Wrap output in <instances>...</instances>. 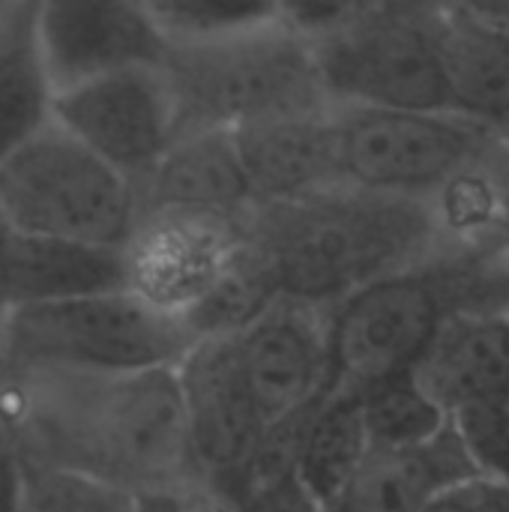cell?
I'll list each match as a JSON object with an SVG mask.
<instances>
[{
    "mask_svg": "<svg viewBox=\"0 0 509 512\" xmlns=\"http://www.w3.org/2000/svg\"><path fill=\"white\" fill-rule=\"evenodd\" d=\"M126 291L123 249L15 234L9 258L12 309Z\"/></svg>",
    "mask_w": 509,
    "mask_h": 512,
    "instance_id": "19",
    "label": "cell"
},
{
    "mask_svg": "<svg viewBox=\"0 0 509 512\" xmlns=\"http://www.w3.org/2000/svg\"><path fill=\"white\" fill-rule=\"evenodd\" d=\"M177 378L198 480L207 492L240 504L264 429L243 378L237 339L198 342L180 363Z\"/></svg>",
    "mask_w": 509,
    "mask_h": 512,
    "instance_id": "11",
    "label": "cell"
},
{
    "mask_svg": "<svg viewBox=\"0 0 509 512\" xmlns=\"http://www.w3.org/2000/svg\"><path fill=\"white\" fill-rule=\"evenodd\" d=\"M144 210H186L225 219H246L255 207L249 174L234 129L183 132L159 168L141 183Z\"/></svg>",
    "mask_w": 509,
    "mask_h": 512,
    "instance_id": "15",
    "label": "cell"
},
{
    "mask_svg": "<svg viewBox=\"0 0 509 512\" xmlns=\"http://www.w3.org/2000/svg\"><path fill=\"white\" fill-rule=\"evenodd\" d=\"M54 123L141 189L180 135V105L165 66H138L60 93Z\"/></svg>",
    "mask_w": 509,
    "mask_h": 512,
    "instance_id": "9",
    "label": "cell"
},
{
    "mask_svg": "<svg viewBox=\"0 0 509 512\" xmlns=\"http://www.w3.org/2000/svg\"><path fill=\"white\" fill-rule=\"evenodd\" d=\"M243 237V219L144 210L123 246L126 291L183 318L225 273Z\"/></svg>",
    "mask_w": 509,
    "mask_h": 512,
    "instance_id": "12",
    "label": "cell"
},
{
    "mask_svg": "<svg viewBox=\"0 0 509 512\" xmlns=\"http://www.w3.org/2000/svg\"><path fill=\"white\" fill-rule=\"evenodd\" d=\"M237 351L258 423L276 429L333 390V306L282 297Z\"/></svg>",
    "mask_w": 509,
    "mask_h": 512,
    "instance_id": "10",
    "label": "cell"
},
{
    "mask_svg": "<svg viewBox=\"0 0 509 512\" xmlns=\"http://www.w3.org/2000/svg\"><path fill=\"white\" fill-rule=\"evenodd\" d=\"M165 72L180 105V135L243 129L279 117L333 111L312 45L279 18L255 30L204 42L168 45ZM177 135V138H180Z\"/></svg>",
    "mask_w": 509,
    "mask_h": 512,
    "instance_id": "3",
    "label": "cell"
},
{
    "mask_svg": "<svg viewBox=\"0 0 509 512\" xmlns=\"http://www.w3.org/2000/svg\"><path fill=\"white\" fill-rule=\"evenodd\" d=\"M453 432L480 480L509 483V396L456 411Z\"/></svg>",
    "mask_w": 509,
    "mask_h": 512,
    "instance_id": "27",
    "label": "cell"
},
{
    "mask_svg": "<svg viewBox=\"0 0 509 512\" xmlns=\"http://www.w3.org/2000/svg\"><path fill=\"white\" fill-rule=\"evenodd\" d=\"M33 0H3L0 9V168L54 120Z\"/></svg>",
    "mask_w": 509,
    "mask_h": 512,
    "instance_id": "20",
    "label": "cell"
},
{
    "mask_svg": "<svg viewBox=\"0 0 509 512\" xmlns=\"http://www.w3.org/2000/svg\"><path fill=\"white\" fill-rule=\"evenodd\" d=\"M0 210L24 237L123 249L138 225L141 195L51 120L0 168Z\"/></svg>",
    "mask_w": 509,
    "mask_h": 512,
    "instance_id": "6",
    "label": "cell"
},
{
    "mask_svg": "<svg viewBox=\"0 0 509 512\" xmlns=\"http://www.w3.org/2000/svg\"><path fill=\"white\" fill-rule=\"evenodd\" d=\"M480 480L459 435L450 429L411 450H369L327 512H426L441 495Z\"/></svg>",
    "mask_w": 509,
    "mask_h": 512,
    "instance_id": "17",
    "label": "cell"
},
{
    "mask_svg": "<svg viewBox=\"0 0 509 512\" xmlns=\"http://www.w3.org/2000/svg\"><path fill=\"white\" fill-rule=\"evenodd\" d=\"M243 231L270 258L285 297L321 306L438 255L429 201L357 186L294 204H255Z\"/></svg>",
    "mask_w": 509,
    "mask_h": 512,
    "instance_id": "2",
    "label": "cell"
},
{
    "mask_svg": "<svg viewBox=\"0 0 509 512\" xmlns=\"http://www.w3.org/2000/svg\"><path fill=\"white\" fill-rule=\"evenodd\" d=\"M450 315L438 267L384 276L333 306V387L366 393L411 375Z\"/></svg>",
    "mask_w": 509,
    "mask_h": 512,
    "instance_id": "8",
    "label": "cell"
},
{
    "mask_svg": "<svg viewBox=\"0 0 509 512\" xmlns=\"http://www.w3.org/2000/svg\"><path fill=\"white\" fill-rule=\"evenodd\" d=\"M177 512H237V504L207 492V489H198V492H189L180 498V510Z\"/></svg>",
    "mask_w": 509,
    "mask_h": 512,
    "instance_id": "32",
    "label": "cell"
},
{
    "mask_svg": "<svg viewBox=\"0 0 509 512\" xmlns=\"http://www.w3.org/2000/svg\"><path fill=\"white\" fill-rule=\"evenodd\" d=\"M36 36L54 96L96 78L162 66L168 39L147 3H39Z\"/></svg>",
    "mask_w": 509,
    "mask_h": 512,
    "instance_id": "13",
    "label": "cell"
},
{
    "mask_svg": "<svg viewBox=\"0 0 509 512\" xmlns=\"http://www.w3.org/2000/svg\"><path fill=\"white\" fill-rule=\"evenodd\" d=\"M282 297L285 294L270 258L255 240L243 237L225 273L183 315V324L192 333L195 345L213 339H237L252 324H258Z\"/></svg>",
    "mask_w": 509,
    "mask_h": 512,
    "instance_id": "23",
    "label": "cell"
},
{
    "mask_svg": "<svg viewBox=\"0 0 509 512\" xmlns=\"http://www.w3.org/2000/svg\"><path fill=\"white\" fill-rule=\"evenodd\" d=\"M183 495H144L138 498L135 512H177Z\"/></svg>",
    "mask_w": 509,
    "mask_h": 512,
    "instance_id": "34",
    "label": "cell"
},
{
    "mask_svg": "<svg viewBox=\"0 0 509 512\" xmlns=\"http://www.w3.org/2000/svg\"><path fill=\"white\" fill-rule=\"evenodd\" d=\"M0 9H3V0H0Z\"/></svg>",
    "mask_w": 509,
    "mask_h": 512,
    "instance_id": "36",
    "label": "cell"
},
{
    "mask_svg": "<svg viewBox=\"0 0 509 512\" xmlns=\"http://www.w3.org/2000/svg\"><path fill=\"white\" fill-rule=\"evenodd\" d=\"M195 348L183 318L132 291L18 306L0 342V372L129 375L180 369Z\"/></svg>",
    "mask_w": 509,
    "mask_h": 512,
    "instance_id": "4",
    "label": "cell"
},
{
    "mask_svg": "<svg viewBox=\"0 0 509 512\" xmlns=\"http://www.w3.org/2000/svg\"><path fill=\"white\" fill-rule=\"evenodd\" d=\"M0 423L30 468L75 474L132 498L204 489L177 369L0 372Z\"/></svg>",
    "mask_w": 509,
    "mask_h": 512,
    "instance_id": "1",
    "label": "cell"
},
{
    "mask_svg": "<svg viewBox=\"0 0 509 512\" xmlns=\"http://www.w3.org/2000/svg\"><path fill=\"white\" fill-rule=\"evenodd\" d=\"M147 9L168 45L219 42L279 18V3L258 0H159Z\"/></svg>",
    "mask_w": 509,
    "mask_h": 512,
    "instance_id": "25",
    "label": "cell"
},
{
    "mask_svg": "<svg viewBox=\"0 0 509 512\" xmlns=\"http://www.w3.org/2000/svg\"><path fill=\"white\" fill-rule=\"evenodd\" d=\"M426 512H480V501H477V480L465 483L447 495H441Z\"/></svg>",
    "mask_w": 509,
    "mask_h": 512,
    "instance_id": "31",
    "label": "cell"
},
{
    "mask_svg": "<svg viewBox=\"0 0 509 512\" xmlns=\"http://www.w3.org/2000/svg\"><path fill=\"white\" fill-rule=\"evenodd\" d=\"M27 465V462H24ZM138 498L75 477L63 471H45L27 465L24 498L18 512H135Z\"/></svg>",
    "mask_w": 509,
    "mask_h": 512,
    "instance_id": "26",
    "label": "cell"
},
{
    "mask_svg": "<svg viewBox=\"0 0 509 512\" xmlns=\"http://www.w3.org/2000/svg\"><path fill=\"white\" fill-rule=\"evenodd\" d=\"M438 9L456 111L509 138V18L492 3H438Z\"/></svg>",
    "mask_w": 509,
    "mask_h": 512,
    "instance_id": "16",
    "label": "cell"
},
{
    "mask_svg": "<svg viewBox=\"0 0 509 512\" xmlns=\"http://www.w3.org/2000/svg\"><path fill=\"white\" fill-rule=\"evenodd\" d=\"M498 174H501V186H504V204H507V240H509V138L504 147L498 150Z\"/></svg>",
    "mask_w": 509,
    "mask_h": 512,
    "instance_id": "35",
    "label": "cell"
},
{
    "mask_svg": "<svg viewBox=\"0 0 509 512\" xmlns=\"http://www.w3.org/2000/svg\"><path fill=\"white\" fill-rule=\"evenodd\" d=\"M477 501L480 512H509V483L477 480Z\"/></svg>",
    "mask_w": 509,
    "mask_h": 512,
    "instance_id": "33",
    "label": "cell"
},
{
    "mask_svg": "<svg viewBox=\"0 0 509 512\" xmlns=\"http://www.w3.org/2000/svg\"><path fill=\"white\" fill-rule=\"evenodd\" d=\"M336 126L348 186L417 201H429L507 138L459 111L336 108Z\"/></svg>",
    "mask_w": 509,
    "mask_h": 512,
    "instance_id": "7",
    "label": "cell"
},
{
    "mask_svg": "<svg viewBox=\"0 0 509 512\" xmlns=\"http://www.w3.org/2000/svg\"><path fill=\"white\" fill-rule=\"evenodd\" d=\"M24 480H27V465L12 441L9 429L0 423V512L21 510L24 498Z\"/></svg>",
    "mask_w": 509,
    "mask_h": 512,
    "instance_id": "29",
    "label": "cell"
},
{
    "mask_svg": "<svg viewBox=\"0 0 509 512\" xmlns=\"http://www.w3.org/2000/svg\"><path fill=\"white\" fill-rule=\"evenodd\" d=\"M414 378L450 417L509 396V312L447 315Z\"/></svg>",
    "mask_w": 509,
    "mask_h": 512,
    "instance_id": "18",
    "label": "cell"
},
{
    "mask_svg": "<svg viewBox=\"0 0 509 512\" xmlns=\"http://www.w3.org/2000/svg\"><path fill=\"white\" fill-rule=\"evenodd\" d=\"M12 240L15 231L6 222L3 210H0V342H3V330L12 312V294H9V258H12Z\"/></svg>",
    "mask_w": 509,
    "mask_h": 512,
    "instance_id": "30",
    "label": "cell"
},
{
    "mask_svg": "<svg viewBox=\"0 0 509 512\" xmlns=\"http://www.w3.org/2000/svg\"><path fill=\"white\" fill-rule=\"evenodd\" d=\"M237 512H327L324 504L306 489V483L297 474H288L282 480H273L267 486L252 489Z\"/></svg>",
    "mask_w": 509,
    "mask_h": 512,
    "instance_id": "28",
    "label": "cell"
},
{
    "mask_svg": "<svg viewBox=\"0 0 509 512\" xmlns=\"http://www.w3.org/2000/svg\"><path fill=\"white\" fill-rule=\"evenodd\" d=\"M309 45L336 108L456 111L438 3H354Z\"/></svg>",
    "mask_w": 509,
    "mask_h": 512,
    "instance_id": "5",
    "label": "cell"
},
{
    "mask_svg": "<svg viewBox=\"0 0 509 512\" xmlns=\"http://www.w3.org/2000/svg\"><path fill=\"white\" fill-rule=\"evenodd\" d=\"M498 150L477 165L459 171L429 198L438 234V255H468L509 246Z\"/></svg>",
    "mask_w": 509,
    "mask_h": 512,
    "instance_id": "21",
    "label": "cell"
},
{
    "mask_svg": "<svg viewBox=\"0 0 509 512\" xmlns=\"http://www.w3.org/2000/svg\"><path fill=\"white\" fill-rule=\"evenodd\" d=\"M255 204H294L348 186L336 108L237 129Z\"/></svg>",
    "mask_w": 509,
    "mask_h": 512,
    "instance_id": "14",
    "label": "cell"
},
{
    "mask_svg": "<svg viewBox=\"0 0 509 512\" xmlns=\"http://www.w3.org/2000/svg\"><path fill=\"white\" fill-rule=\"evenodd\" d=\"M363 396L372 450H411L441 438L453 417L411 375L384 381Z\"/></svg>",
    "mask_w": 509,
    "mask_h": 512,
    "instance_id": "24",
    "label": "cell"
},
{
    "mask_svg": "<svg viewBox=\"0 0 509 512\" xmlns=\"http://www.w3.org/2000/svg\"><path fill=\"white\" fill-rule=\"evenodd\" d=\"M369 450L372 444L363 414V396L333 387L309 420L297 459V477L327 507L360 471Z\"/></svg>",
    "mask_w": 509,
    "mask_h": 512,
    "instance_id": "22",
    "label": "cell"
}]
</instances>
